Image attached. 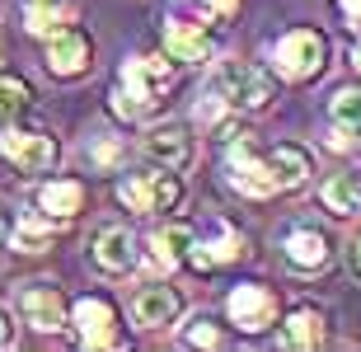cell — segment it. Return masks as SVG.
Wrapping results in <instances>:
<instances>
[{
  "mask_svg": "<svg viewBox=\"0 0 361 352\" xmlns=\"http://www.w3.org/2000/svg\"><path fill=\"white\" fill-rule=\"evenodd\" d=\"M38 207L47 212V217H56V221H71L85 207V188L75 183V178H52V183L38 188Z\"/></svg>",
  "mask_w": 361,
  "mask_h": 352,
  "instance_id": "obj_18",
  "label": "cell"
},
{
  "mask_svg": "<svg viewBox=\"0 0 361 352\" xmlns=\"http://www.w3.org/2000/svg\"><path fill=\"white\" fill-rule=\"evenodd\" d=\"M188 244H192V231L188 226H164V231L150 235V263L155 268H178V263H188Z\"/></svg>",
  "mask_w": 361,
  "mask_h": 352,
  "instance_id": "obj_20",
  "label": "cell"
},
{
  "mask_svg": "<svg viewBox=\"0 0 361 352\" xmlns=\"http://www.w3.org/2000/svg\"><path fill=\"white\" fill-rule=\"evenodd\" d=\"M19 310H24V320L33 329H42V334L66 329V296H61L52 282H28L24 296H19Z\"/></svg>",
  "mask_w": 361,
  "mask_h": 352,
  "instance_id": "obj_11",
  "label": "cell"
},
{
  "mask_svg": "<svg viewBox=\"0 0 361 352\" xmlns=\"http://www.w3.org/2000/svg\"><path fill=\"white\" fill-rule=\"evenodd\" d=\"M174 90V66L160 61V56H132L118 75V90H113V113L127 122H141L160 109V99Z\"/></svg>",
  "mask_w": 361,
  "mask_h": 352,
  "instance_id": "obj_1",
  "label": "cell"
},
{
  "mask_svg": "<svg viewBox=\"0 0 361 352\" xmlns=\"http://www.w3.org/2000/svg\"><path fill=\"white\" fill-rule=\"evenodd\" d=\"M183 343H192V348H221V329L212 320H192L183 329Z\"/></svg>",
  "mask_w": 361,
  "mask_h": 352,
  "instance_id": "obj_26",
  "label": "cell"
},
{
  "mask_svg": "<svg viewBox=\"0 0 361 352\" xmlns=\"http://www.w3.org/2000/svg\"><path fill=\"white\" fill-rule=\"evenodd\" d=\"M178 310H183V296H178L174 286H164V282L141 286V291L132 296V320H136L141 329H164V324H174Z\"/></svg>",
  "mask_w": 361,
  "mask_h": 352,
  "instance_id": "obj_12",
  "label": "cell"
},
{
  "mask_svg": "<svg viewBox=\"0 0 361 352\" xmlns=\"http://www.w3.org/2000/svg\"><path fill=\"white\" fill-rule=\"evenodd\" d=\"M329 61V38H324L319 28H291V33H281L277 47H272V66H277L281 80H314Z\"/></svg>",
  "mask_w": 361,
  "mask_h": 352,
  "instance_id": "obj_2",
  "label": "cell"
},
{
  "mask_svg": "<svg viewBox=\"0 0 361 352\" xmlns=\"http://www.w3.org/2000/svg\"><path fill=\"white\" fill-rule=\"evenodd\" d=\"M33 104V95H28L24 80H14V75H0V122L19 118V113Z\"/></svg>",
  "mask_w": 361,
  "mask_h": 352,
  "instance_id": "obj_24",
  "label": "cell"
},
{
  "mask_svg": "<svg viewBox=\"0 0 361 352\" xmlns=\"http://www.w3.org/2000/svg\"><path fill=\"white\" fill-rule=\"evenodd\" d=\"M226 310H230V320H235V329H244V334H263V329L277 320V296H272L268 286H258V282H244V286L230 291Z\"/></svg>",
  "mask_w": 361,
  "mask_h": 352,
  "instance_id": "obj_8",
  "label": "cell"
},
{
  "mask_svg": "<svg viewBox=\"0 0 361 352\" xmlns=\"http://www.w3.org/2000/svg\"><path fill=\"white\" fill-rule=\"evenodd\" d=\"M263 160H268L272 183H277V188H300V183L314 174V160H310V150H305V146H295V141H281V146H272Z\"/></svg>",
  "mask_w": 361,
  "mask_h": 352,
  "instance_id": "obj_16",
  "label": "cell"
},
{
  "mask_svg": "<svg viewBox=\"0 0 361 352\" xmlns=\"http://www.w3.org/2000/svg\"><path fill=\"white\" fill-rule=\"evenodd\" d=\"M118 202L132 207V212H174L183 202V183L169 169H155V174H132L118 183Z\"/></svg>",
  "mask_w": 361,
  "mask_h": 352,
  "instance_id": "obj_3",
  "label": "cell"
},
{
  "mask_svg": "<svg viewBox=\"0 0 361 352\" xmlns=\"http://www.w3.org/2000/svg\"><path fill=\"white\" fill-rule=\"evenodd\" d=\"M207 5H212V14H235L240 10V0H207Z\"/></svg>",
  "mask_w": 361,
  "mask_h": 352,
  "instance_id": "obj_30",
  "label": "cell"
},
{
  "mask_svg": "<svg viewBox=\"0 0 361 352\" xmlns=\"http://www.w3.org/2000/svg\"><path fill=\"white\" fill-rule=\"evenodd\" d=\"M348 263H352V272H357V277H361V235H357V240H352V249H348Z\"/></svg>",
  "mask_w": 361,
  "mask_h": 352,
  "instance_id": "obj_31",
  "label": "cell"
},
{
  "mask_svg": "<svg viewBox=\"0 0 361 352\" xmlns=\"http://www.w3.org/2000/svg\"><path fill=\"white\" fill-rule=\"evenodd\" d=\"M216 85H221V95H226V104H235V109H268L272 104V80L268 71L249 66V61H226L221 66V75H216Z\"/></svg>",
  "mask_w": 361,
  "mask_h": 352,
  "instance_id": "obj_5",
  "label": "cell"
},
{
  "mask_svg": "<svg viewBox=\"0 0 361 352\" xmlns=\"http://www.w3.org/2000/svg\"><path fill=\"white\" fill-rule=\"evenodd\" d=\"M0 155L14 160L24 174H47V169L61 160V146H56V136H47V132L5 127V132H0Z\"/></svg>",
  "mask_w": 361,
  "mask_h": 352,
  "instance_id": "obj_4",
  "label": "cell"
},
{
  "mask_svg": "<svg viewBox=\"0 0 361 352\" xmlns=\"http://www.w3.org/2000/svg\"><path fill=\"white\" fill-rule=\"evenodd\" d=\"M164 47H169L174 61H192V66H202V61L212 56V38L202 33V14H192L188 5H174L169 24H164Z\"/></svg>",
  "mask_w": 361,
  "mask_h": 352,
  "instance_id": "obj_6",
  "label": "cell"
},
{
  "mask_svg": "<svg viewBox=\"0 0 361 352\" xmlns=\"http://www.w3.org/2000/svg\"><path fill=\"white\" fill-rule=\"evenodd\" d=\"M10 343H14V320L0 310V348H10Z\"/></svg>",
  "mask_w": 361,
  "mask_h": 352,
  "instance_id": "obj_28",
  "label": "cell"
},
{
  "mask_svg": "<svg viewBox=\"0 0 361 352\" xmlns=\"http://www.w3.org/2000/svg\"><path fill=\"white\" fill-rule=\"evenodd\" d=\"M329 113H334L338 127H348L352 136H361V90H338Z\"/></svg>",
  "mask_w": 361,
  "mask_h": 352,
  "instance_id": "obj_23",
  "label": "cell"
},
{
  "mask_svg": "<svg viewBox=\"0 0 361 352\" xmlns=\"http://www.w3.org/2000/svg\"><path fill=\"white\" fill-rule=\"evenodd\" d=\"M47 240H52V226L47 221H38V217H24L19 221V231H14V249H47Z\"/></svg>",
  "mask_w": 361,
  "mask_h": 352,
  "instance_id": "obj_25",
  "label": "cell"
},
{
  "mask_svg": "<svg viewBox=\"0 0 361 352\" xmlns=\"http://www.w3.org/2000/svg\"><path fill=\"white\" fill-rule=\"evenodd\" d=\"M94 263L104 272H127L136 263V235L127 226H104L94 235Z\"/></svg>",
  "mask_w": 361,
  "mask_h": 352,
  "instance_id": "obj_17",
  "label": "cell"
},
{
  "mask_svg": "<svg viewBox=\"0 0 361 352\" xmlns=\"http://www.w3.org/2000/svg\"><path fill=\"white\" fill-rule=\"evenodd\" d=\"M10 235V217H5V207H0V240Z\"/></svg>",
  "mask_w": 361,
  "mask_h": 352,
  "instance_id": "obj_32",
  "label": "cell"
},
{
  "mask_svg": "<svg viewBox=\"0 0 361 352\" xmlns=\"http://www.w3.org/2000/svg\"><path fill=\"white\" fill-rule=\"evenodd\" d=\"M230 258H240V235L230 231V226H221V221L212 226V235H207V240H197V235H192V244H188V263H192V268H202V272L221 268V263H230Z\"/></svg>",
  "mask_w": 361,
  "mask_h": 352,
  "instance_id": "obj_15",
  "label": "cell"
},
{
  "mask_svg": "<svg viewBox=\"0 0 361 352\" xmlns=\"http://www.w3.org/2000/svg\"><path fill=\"white\" fill-rule=\"evenodd\" d=\"M352 66L361 71V42H357V47H352Z\"/></svg>",
  "mask_w": 361,
  "mask_h": 352,
  "instance_id": "obj_33",
  "label": "cell"
},
{
  "mask_svg": "<svg viewBox=\"0 0 361 352\" xmlns=\"http://www.w3.org/2000/svg\"><path fill=\"white\" fill-rule=\"evenodd\" d=\"M24 24H28V33H56V28H66L71 24V10L61 5V0H33L24 10Z\"/></svg>",
  "mask_w": 361,
  "mask_h": 352,
  "instance_id": "obj_22",
  "label": "cell"
},
{
  "mask_svg": "<svg viewBox=\"0 0 361 352\" xmlns=\"http://www.w3.org/2000/svg\"><path fill=\"white\" fill-rule=\"evenodd\" d=\"M338 5H343V14H348L352 24L361 28V0H338Z\"/></svg>",
  "mask_w": 361,
  "mask_h": 352,
  "instance_id": "obj_29",
  "label": "cell"
},
{
  "mask_svg": "<svg viewBox=\"0 0 361 352\" xmlns=\"http://www.w3.org/2000/svg\"><path fill=\"white\" fill-rule=\"evenodd\" d=\"M71 320H75V339L85 348H113L118 343V310L104 296H80Z\"/></svg>",
  "mask_w": 361,
  "mask_h": 352,
  "instance_id": "obj_9",
  "label": "cell"
},
{
  "mask_svg": "<svg viewBox=\"0 0 361 352\" xmlns=\"http://www.w3.org/2000/svg\"><path fill=\"white\" fill-rule=\"evenodd\" d=\"M146 155L164 169H188L192 164V136L183 122H160L146 132Z\"/></svg>",
  "mask_w": 361,
  "mask_h": 352,
  "instance_id": "obj_13",
  "label": "cell"
},
{
  "mask_svg": "<svg viewBox=\"0 0 361 352\" xmlns=\"http://www.w3.org/2000/svg\"><path fill=\"white\" fill-rule=\"evenodd\" d=\"M324 207L334 217H357L361 212V178L357 174H334L324 183Z\"/></svg>",
  "mask_w": 361,
  "mask_h": 352,
  "instance_id": "obj_21",
  "label": "cell"
},
{
  "mask_svg": "<svg viewBox=\"0 0 361 352\" xmlns=\"http://www.w3.org/2000/svg\"><path fill=\"white\" fill-rule=\"evenodd\" d=\"M324 339H329V324H324V310H314V305L291 310V320L281 329V343L286 348H319Z\"/></svg>",
  "mask_w": 361,
  "mask_h": 352,
  "instance_id": "obj_19",
  "label": "cell"
},
{
  "mask_svg": "<svg viewBox=\"0 0 361 352\" xmlns=\"http://www.w3.org/2000/svg\"><path fill=\"white\" fill-rule=\"evenodd\" d=\"M226 174H230V188L249 193V198H268V193H277L268 160H263V155H254V146L244 141V132H240V141L230 136V160H226Z\"/></svg>",
  "mask_w": 361,
  "mask_h": 352,
  "instance_id": "obj_7",
  "label": "cell"
},
{
  "mask_svg": "<svg viewBox=\"0 0 361 352\" xmlns=\"http://www.w3.org/2000/svg\"><path fill=\"white\" fill-rule=\"evenodd\" d=\"M90 38H85L80 28H56V33H47V71L52 75H61V80H71V75H85L90 71Z\"/></svg>",
  "mask_w": 361,
  "mask_h": 352,
  "instance_id": "obj_10",
  "label": "cell"
},
{
  "mask_svg": "<svg viewBox=\"0 0 361 352\" xmlns=\"http://www.w3.org/2000/svg\"><path fill=\"white\" fill-rule=\"evenodd\" d=\"M281 254L295 272H319L329 263V235L319 226H291L286 240H281Z\"/></svg>",
  "mask_w": 361,
  "mask_h": 352,
  "instance_id": "obj_14",
  "label": "cell"
},
{
  "mask_svg": "<svg viewBox=\"0 0 361 352\" xmlns=\"http://www.w3.org/2000/svg\"><path fill=\"white\" fill-rule=\"evenodd\" d=\"M118 141H94V164H104V169H108V164H113V160H118Z\"/></svg>",
  "mask_w": 361,
  "mask_h": 352,
  "instance_id": "obj_27",
  "label": "cell"
}]
</instances>
